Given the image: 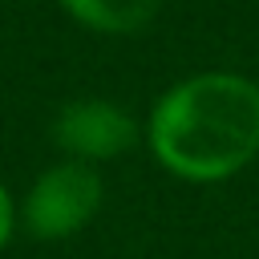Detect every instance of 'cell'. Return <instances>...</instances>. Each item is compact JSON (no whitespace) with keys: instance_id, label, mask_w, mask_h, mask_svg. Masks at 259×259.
<instances>
[{"instance_id":"5b68a950","label":"cell","mask_w":259,"mask_h":259,"mask_svg":"<svg viewBox=\"0 0 259 259\" xmlns=\"http://www.w3.org/2000/svg\"><path fill=\"white\" fill-rule=\"evenodd\" d=\"M8 231H12V202H8V194L0 186V247L8 243Z\"/></svg>"},{"instance_id":"3957f363","label":"cell","mask_w":259,"mask_h":259,"mask_svg":"<svg viewBox=\"0 0 259 259\" xmlns=\"http://www.w3.org/2000/svg\"><path fill=\"white\" fill-rule=\"evenodd\" d=\"M53 138H57V146H65L77 158H117L121 150L134 146L138 125L125 109L89 97V101H73L61 109Z\"/></svg>"},{"instance_id":"6da1fadb","label":"cell","mask_w":259,"mask_h":259,"mask_svg":"<svg viewBox=\"0 0 259 259\" xmlns=\"http://www.w3.org/2000/svg\"><path fill=\"white\" fill-rule=\"evenodd\" d=\"M150 146L166 170L214 182L259 154V85L239 73H198L150 113Z\"/></svg>"},{"instance_id":"7a4b0ae2","label":"cell","mask_w":259,"mask_h":259,"mask_svg":"<svg viewBox=\"0 0 259 259\" xmlns=\"http://www.w3.org/2000/svg\"><path fill=\"white\" fill-rule=\"evenodd\" d=\"M97 202H101L97 170H89L85 162H65L36 178V186L28 190V202H24V219H28L32 235L65 239L93 219Z\"/></svg>"},{"instance_id":"277c9868","label":"cell","mask_w":259,"mask_h":259,"mask_svg":"<svg viewBox=\"0 0 259 259\" xmlns=\"http://www.w3.org/2000/svg\"><path fill=\"white\" fill-rule=\"evenodd\" d=\"M61 4L97 32H138L154 20L162 0H61Z\"/></svg>"}]
</instances>
